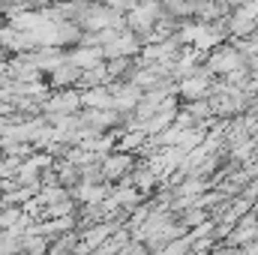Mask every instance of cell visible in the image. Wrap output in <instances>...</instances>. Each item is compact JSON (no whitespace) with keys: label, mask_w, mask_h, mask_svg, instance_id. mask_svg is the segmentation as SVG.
Masks as SVG:
<instances>
[{"label":"cell","mask_w":258,"mask_h":255,"mask_svg":"<svg viewBox=\"0 0 258 255\" xmlns=\"http://www.w3.org/2000/svg\"><path fill=\"white\" fill-rule=\"evenodd\" d=\"M216 78L204 69V63L195 69L192 75H186V78H180L177 81V87H174V96H177V102L180 105H189V102H201V99H207V93H210V84H213Z\"/></svg>","instance_id":"7a4b0ae2"},{"label":"cell","mask_w":258,"mask_h":255,"mask_svg":"<svg viewBox=\"0 0 258 255\" xmlns=\"http://www.w3.org/2000/svg\"><path fill=\"white\" fill-rule=\"evenodd\" d=\"M246 57L237 51V45L234 42H219L216 48H210L207 54H204V69L213 75V78H225V75H231V72H237V69H246Z\"/></svg>","instance_id":"6da1fadb"},{"label":"cell","mask_w":258,"mask_h":255,"mask_svg":"<svg viewBox=\"0 0 258 255\" xmlns=\"http://www.w3.org/2000/svg\"><path fill=\"white\" fill-rule=\"evenodd\" d=\"M66 60L75 63L81 72H87V69H93V66L105 63V54H102L99 45H75L72 51H66Z\"/></svg>","instance_id":"5b68a950"},{"label":"cell","mask_w":258,"mask_h":255,"mask_svg":"<svg viewBox=\"0 0 258 255\" xmlns=\"http://www.w3.org/2000/svg\"><path fill=\"white\" fill-rule=\"evenodd\" d=\"M252 240H258V219H255V213L249 210V213H243V216L228 228V234L222 237V243L243 249V246H249Z\"/></svg>","instance_id":"277c9868"},{"label":"cell","mask_w":258,"mask_h":255,"mask_svg":"<svg viewBox=\"0 0 258 255\" xmlns=\"http://www.w3.org/2000/svg\"><path fill=\"white\" fill-rule=\"evenodd\" d=\"M78 81H81V69L75 63H69V60H63V63L57 66L51 75H48V87L51 90H66V87H78Z\"/></svg>","instance_id":"8992f818"},{"label":"cell","mask_w":258,"mask_h":255,"mask_svg":"<svg viewBox=\"0 0 258 255\" xmlns=\"http://www.w3.org/2000/svg\"><path fill=\"white\" fill-rule=\"evenodd\" d=\"M99 165H102L105 183H123L129 174L135 171L138 156H135V153H123V150H111V153H105V156L99 159Z\"/></svg>","instance_id":"3957f363"}]
</instances>
